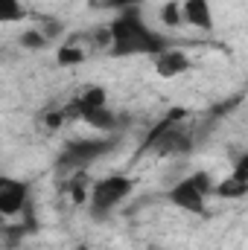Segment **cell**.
Instances as JSON below:
<instances>
[{"label": "cell", "mask_w": 248, "mask_h": 250, "mask_svg": "<svg viewBox=\"0 0 248 250\" xmlns=\"http://www.w3.org/2000/svg\"><path fill=\"white\" fill-rule=\"evenodd\" d=\"M167 47H170V38L152 32L149 23L143 21L140 9H125V12H120L111 21V26H108V56H114V59L158 56Z\"/></svg>", "instance_id": "1"}, {"label": "cell", "mask_w": 248, "mask_h": 250, "mask_svg": "<svg viewBox=\"0 0 248 250\" xmlns=\"http://www.w3.org/2000/svg\"><path fill=\"white\" fill-rule=\"evenodd\" d=\"M181 120H184L181 111H170V117L161 120V123L149 131V137L143 140V151H155V154H187L196 146V137H193L190 125H184Z\"/></svg>", "instance_id": "2"}, {"label": "cell", "mask_w": 248, "mask_h": 250, "mask_svg": "<svg viewBox=\"0 0 248 250\" xmlns=\"http://www.w3.org/2000/svg\"><path fill=\"white\" fill-rule=\"evenodd\" d=\"M131 192H134V181L128 175H108L94 184L91 195H88V209L97 221H105Z\"/></svg>", "instance_id": "3"}, {"label": "cell", "mask_w": 248, "mask_h": 250, "mask_svg": "<svg viewBox=\"0 0 248 250\" xmlns=\"http://www.w3.org/2000/svg\"><path fill=\"white\" fill-rule=\"evenodd\" d=\"M213 178L207 172H193L170 189V201L193 215H207V198L213 195Z\"/></svg>", "instance_id": "4"}, {"label": "cell", "mask_w": 248, "mask_h": 250, "mask_svg": "<svg viewBox=\"0 0 248 250\" xmlns=\"http://www.w3.org/2000/svg\"><path fill=\"white\" fill-rule=\"evenodd\" d=\"M120 140L117 137H91V140H73L67 143L59 157V169H67V172H82L88 166H94L99 157L111 154L114 146Z\"/></svg>", "instance_id": "5"}, {"label": "cell", "mask_w": 248, "mask_h": 250, "mask_svg": "<svg viewBox=\"0 0 248 250\" xmlns=\"http://www.w3.org/2000/svg\"><path fill=\"white\" fill-rule=\"evenodd\" d=\"M26 204H29V184L21 181V178L0 175V215L15 218V215L24 212Z\"/></svg>", "instance_id": "6"}, {"label": "cell", "mask_w": 248, "mask_h": 250, "mask_svg": "<svg viewBox=\"0 0 248 250\" xmlns=\"http://www.w3.org/2000/svg\"><path fill=\"white\" fill-rule=\"evenodd\" d=\"M187 70H190V56H187L184 50H173V47H167V50H161V53L155 56V73H158L161 79L184 76Z\"/></svg>", "instance_id": "7"}, {"label": "cell", "mask_w": 248, "mask_h": 250, "mask_svg": "<svg viewBox=\"0 0 248 250\" xmlns=\"http://www.w3.org/2000/svg\"><path fill=\"white\" fill-rule=\"evenodd\" d=\"M181 18H184V23L201 29V32H213V9H210V0H184L181 3Z\"/></svg>", "instance_id": "8"}, {"label": "cell", "mask_w": 248, "mask_h": 250, "mask_svg": "<svg viewBox=\"0 0 248 250\" xmlns=\"http://www.w3.org/2000/svg\"><path fill=\"white\" fill-rule=\"evenodd\" d=\"M85 125H91V128H97V131H114L117 128V114L108 108V105H102V108H94V111H88V114H82L79 117Z\"/></svg>", "instance_id": "9"}, {"label": "cell", "mask_w": 248, "mask_h": 250, "mask_svg": "<svg viewBox=\"0 0 248 250\" xmlns=\"http://www.w3.org/2000/svg\"><path fill=\"white\" fill-rule=\"evenodd\" d=\"M26 18V9L21 0H0V23H18Z\"/></svg>", "instance_id": "10"}, {"label": "cell", "mask_w": 248, "mask_h": 250, "mask_svg": "<svg viewBox=\"0 0 248 250\" xmlns=\"http://www.w3.org/2000/svg\"><path fill=\"white\" fill-rule=\"evenodd\" d=\"M85 59H88V53H85V47H79L76 41L64 44L62 50H59V64H62V67H73V64H82Z\"/></svg>", "instance_id": "11"}, {"label": "cell", "mask_w": 248, "mask_h": 250, "mask_svg": "<svg viewBox=\"0 0 248 250\" xmlns=\"http://www.w3.org/2000/svg\"><path fill=\"white\" fill-rule=\"evenodd\" d=\"M161 21H164L170 29L181 26V23H184V18H181V3H178V0H170V3L161 9Z\"/></svg>", "instance_id": "12"}, {"label": "cell", "mask_w": 248, "mask_h": 250, "mask_svg": "<svg viewBox=\"0 0 248 250\" xmlns=\"http://www.w3.org/2000/svg\"><path fill=\"white\" fill-rule=\"evenodd\" d=\"M143 0H97V6L102 9H117V12H125V9H140Z\"/></svg>", "instance_id": "13"}, {"label": "cell", "mask_w": 248, "mask_h": 250, "mask_svg": "<svg viewBox=\"0 0 248 250\" xmlns=\"http://www.w3.org/2000/svg\"><path fill=\"white\" fill-rule=\"evenodd\" d=\"M44 44H47V38H44L41 32H35V29L21 35V47H26V50H41Z\"/></svg>", "instance_id": "14"}, {"label": "cell", "mask_w": 248, "mask_h": 250, "mask_svg": "<svg viewBox=\"0 0 248 250\" xmlns=\"http://www.w3.org/2000/svg\"><path fill=\"white\" fill-rule=\"evenodd\" d=\"M73 250H91V248L88 245H79V248H73Z\"/></svg>", "instance_id": "15"}, {"label": "cell", "mask_w": 248, "mask_h": 250, "mask_svg": "<svg viewBox=\"0 0 248 250\" xmlns=\"http://www.w3.org/2000/svg\"><path fill=\"white\" fill-rule=\"evenodd\" d=\"M3 224H6V218H3V215H0V227H3Z\"/></svg>", "instance_id": "16"}]
</instances>
